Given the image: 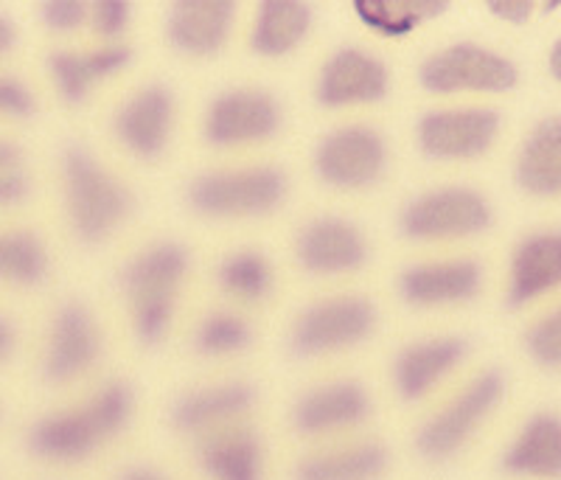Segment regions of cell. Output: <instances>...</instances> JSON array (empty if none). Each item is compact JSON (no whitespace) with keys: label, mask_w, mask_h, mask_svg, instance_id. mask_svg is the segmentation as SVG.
Masks as SVG:
<instances>
[{"label":"cell","mask_w":561,"mask_h":480,"mask_svg":"<svg viewBox=\"0 0 561 480\" xmlns=\"http://www.w3.org/2000/svg\"><path fill=\"white\" fill-rule=\"evenodd\" d=\"M62 186L70 231L82 244H102L133 212V194L79 144L62 149Z\"/></svg>","instance_id":"obj_1"},{"label":"cell","mask_w":561,"mask_h":480,"mask_svg":"<svg viewBox=\"0 0 561 480\" xmlns=\"http://www.w3.org/2000/svg\"><path fill=\"white\" fill-rule=\"evenodd\" d=\"M185 273L188 250L180 242H158L124 264L122 289L133 304L135 334L144 346H158L167 334Z\"/></svg>","instance_id":"obj_2"},{"label":"cell","mask_w":561,"mask_h":480,"mask_svg":"<svg viewBox=\"0 0 561 480\" xmlns=\"http://www.w3.org/2000/svg\"><path fill=\"white\" fill-rule=\"evenodd\" d=\"M287 197V174L275 167L203 172L185 188V203L208 219H239L273 214Z\"/></svg>","instance_id":"obj_3"},{"label":"cell","mask_w":561,"mask_h":480,"mask_svg":"<svg viewBox=\"0 0 561 480\" xmlns=\"http://www.w3.org/2000/svg\"><path fill=\"white\" fill-rule=\"evenodd\" d=\"M519 73L511 59L494 54L483 45L458 43L433 54L421 62L419 84L427 93H505L514 90Z\"/></svg>","instance_id":"obj_4"},{"label":"cell","mask_w":561,"mask_h":480,"mask_svg":"<svg viewBox=\"0 0 561 480\" xmlns=\"http://www.w3.org/2000/svg\"><path fill=\"white\" fill-rule=\"evenodd\" d=\"M505 391V379L500 372H485L474 379L463 393L453 399L444 410H438L435 416L421 424L415 433L413 444L415 453L424 461L440 464L453 458L469 438L474 436V430L489 419V413L500 404Z\"/></svg>","instance_id":"obj_5"},{"label":"cell","mask_w":561,"mask_h":480,"mask_svg":"<svg viewBox=\"0 0 561 480\" xmlns=\"http://www.w3.org/2000/svg\"><path fill=\"white\" fill-rule=\"evenodd\" d=\"M377 327V307L359 295H340L312 304L295 318L289 332V348L298 357H320V354L351 348L370 338Z\"/></svg>","instance_id":"obj_6"},{"label":"cell","mask_w":561,"mask_h":480,"mask_svg":"<svg viewBox=\"0 0 561 480\" xmlns=\"http://www.w3.org/2000/svg\"><path fill=\"white\" fill-rule=\"evenodd\" d=\"M491 225V208L474 188L447 186L410 199L399 214V231L415 242L474 237Z\"/></svg>","instance_id":"obj_7"},{"label":"cell","mask_w":561,"mask_h":480,"mask_svg":"<svg viewBox=\"0 0 561 480\" xmlns=\"http://www.w3.org/2000/svg\"><path fill=\"white\" fill-rule=\"evenodd\" d=\"M388 167V147L374 127L351 124L323 135L314 149V172L325 186L365 188Z\"/></svg>","instance_id":"obj_8"},{"label":"cell","mask_w":561,"mask_h":480,"mask_svg":"<svg viewBox=\"0 0 561 480\" xmlns=\"http://www.w3.org/2000/svg\"><path fill=\"white\" fill-rule=\"evenodd\" d=\"M280 127V107L267 90L237 88L219 93L208 104L203 135L214 147L267 141Z\"/></svg>","instance_id":"obj_9"},{"label":"cell","mask_w":561,"mask_h":480,"mask_svg":"<svg viewBox=\"0 0 561 480\" xmlns=\"http://www.w3.org/2000/svg\"><path fill=\"white\" fill-rule=\"evenodd\" d=\"M500 116L489 107L433 110L421 116L415 138L419 149L433 160L480 158L497 141Z\"/></svg>","instance_id":"obj_10"},{"label":"cell","mask_w":561,"mask_h":480,"mask_svg":"<svg viewBox=\"0 0 561 480\" xmlns=\"http://www.w3.org/2000/svg\"><path fill=\"white\" fill-rule=\"evenodd\" d=\"M102 352V338H99L96 320L88 312V307L79 301H65L57 309L48 329V343H45L43 377L45 382L65 385L70 379L82 377L93 368Z\"/></svg>","instance_id":"obj_11"},{"label":"cell","mask_w":561,"mask_h":480,"mask_svg":"<svg viewBox=\"0 0 561 480\" xmlns=\"http://www.w3.org/2000/svg\"><path fill=\"white\" fill-rule=\"evenodd\" d=\"M295 256L312 276H343L363 267L368 259V242L348 219L318 217L300 228Z\"/></svg>","instance_id":"obj_12"},{"label":"cell","mask_w":561,"mask_h":480,"mask_svg":"<svg viewBox=\"0 0 561 480\" xmlns=\"http://www.w3.org/2000/svg\"><path fill=\"white\" fill-rule=\"evenodd\" d=\"M390 77L379 57L363 48H340L325 59L318 77L314 96L323 107H351V104H374L388 96Z\"/></svg>","instance_id":"obj_13"},{"label":"cell","mask_w":561,"mask_h":480,"mask_svg":"<svg viewBox=\"0 0 561 480\" xmlns=\"http://www.w3.org/2000/svg\"><path fill=\"white\" fill-rule=\"evenodd\" d=\"M174 96L163 84H147L133 99L118 107L113 118L115 138L140 160H154L163 155L172 135Z\"/></svg>","instance_id":"obj_14"},{"label":"cell","mask_w":561,"mask_h":480,"mask_svg":"<svg viewBox=\"0 0 561 480\" xmlns=\"http://www.w3.org/2000/svg\"><path fill=\"white\" fill-rule=\"evenodd\" d=\"M233 18L230 0H178L167 12V39L185 57H210L228 39Z\"/></svg>","instance_id":"obj_15"},{"label":"cell","mask_w":561,"mask_h":480,"mask_svg":"<svg viewBox=\"0 0 561 480\" xmlns=\"http://www.w3.org/2000/svg\"><path fill=\"white\" fill-rule=\"evenodd\" d=\"M370 399L359 382H329L295 402L293 427L300 436H329L368 419Z\"/></svg>","instance_id":"obj_16"},{"label":"cell","mask_w":561,"mask_h":480,"mask_svg":"<svg viewBox=\"0 0 561 480\" xmlns=\"http://www.w3.org/2000/svg\"><path fill=\"white\" fill-rule=\"evenodd\" d=\"M483 284V270L474 259L413 264L399 276V293L410 307L472 301Z\"/></svg>","instance_id":"obj_17"},{"label":"cell","mask_w":561,"mask_h":480,"mask_svg":"<svg viewBox=\"0 0 561 480\" xmlns=\"http://www.w3.org/2000/svg\"><path fill=\"white\" fill-rule=\"evenodd\" d=\"M104 444L96 424L90 422L88 410L70 408L45 413L28 427L26 449L48 464H79Z\"/></svg>","instance_id":"obj_18"},{"label":"cell","mask_w":561,"mask_h":480,"mask_svg":"<svg viewBox=\"0 0 561 480\" xmlns=\"http://www.w3.org/2000/svg\"><path fill=\"white\" fill-rule=\"evenodd\" d=\"M255 404V388L250 382H222L197 388L174 399L169 422L180 433H214L237 422Z\"/></svg>","instance_id":"obj_19"},{"label":"cell","mask_w":561,"mask_h":480,"mask_svg":"<svg viewBox=\"0 0 561 480\" xmlns=\"http://www.w3.org/2000/svg\"><path fill=\"white\" fill-rule=\"evenodd\" d=\"M466 352L469 340L463 338H433L404 346L393 363V379L402 399L415 402L427 397L455 365L463 363Z\"/></svg>","instance_id":"obj_20"},{"label":"cell","mask_w":561,"mask_h":480,"mask_svg":"<svg viewBox=\"0 0 561 480\" xmlns=\"http://www.w3.org/2000/svg\"><path fill=\"white\" fill-rule=\"evenodd\" d=\"M500 469L511 478L561 480V419L536 413L503 453Z\"/></svg>","instance_id":"obj_21"},{"label":"cell","mask_w":561,"mask_h":480,"mask_svg":"<svg viewBox=\"0 0 561 480\" xmlns=\"http://www.w3.org/2000/svg\"><path fill=\"white\" fill-rule=\"evenodd\" d=\"M199 469L210 480H262V442L255 430L228 424L197 444Z\"/></svg>","instance_id":"obj_22"},{"label":"cell","mask_w":561,"mask_h":480,"mask_svg":"<svg viewBox=\"0 0 561 480\" xmlns=\"http://www.w3.org/2000/svg\"><path fill=\"white\" fill-rule=\"evenodd\" d=\"M133 59V52L122 43H107L96 52H54L48 54V73L57 84L59 96L68 104H82L99 79L115 77Z\"/></svg>","instance_id":"obj_23"},{"label":"cell","mask_w":561,"mask_h":480,"mask_svg":"<svg viewBox=\"0 0 561 480\" xmlns=\"http://www.w3.org/2000/svg\"><path fill=\"white\" fill-rule=\"evenodd\" d=\"M561 284V233H534L525 239L511 262L508 304L511 309L534 301Z\"/></svg>","instance_id":"obj_24"},{"label":"cell","mask_w":561,"mask_h":480,"mask_svg":"<svg viewBox=\"0 0 561 480\" xmlns=\"http://www.w3.org/2000/svg\"><path fill=\"white\" fill-rule=\"evenodd\" d=\"M390 455L379 442L320 449L295 464L293 480H379L388 472Z\"/></svg>","instance_id":"obj_25"},{"label":"cell","mask_w":561,"mask_h":480,"mask_svg":"<svg viewBox=\"0 0 561 480\" xmlns=\"http://www.w3.org/2000/svg\"><path fill=\"white\" fill-rule=\"evenodd\" d=\"M312 7L304 0H264L255 9L250 45L262 57H284L295 52L309 28H312Z\"/></svg>","instance_id":"obj_26"},{"label":"cell","mask_w":561,"mask_h":480,"mask_svg":"<svg viewBox=\"0 0 561 480\" xmlns=\"http://www.w3.org/2000/svg\"><path fill=\"white\" fill-rule=\"evenodd\" d=\"M517 183L534 197L561 194V116L545 118L528 135L517 160Z\"/></svg>","instance_id":"obj_27"},{"label":"cell","mask_w":561,"mask_h":480,"mask_svg":"<svg viewBox=\"0 0 561 480\" xmlns=\"http://www.w3.org/2000/svg\"><path fill=\"white\" fill-rule=\"evenodd\" d=\"M449 0H354V12L370 32L385 37H408L410 32L440 18Z\"/></svg>","instance_id":"obj_28"},{"label":"cell","mask_w":561,"mask_h":480,"mask_svg":"<svg viewBox=\"0 0 561 480\" xmlns=\"http://www.w3.org/2000/svg\"><path fill=\"white\" fill-rule=\"evenodd\" d=\"M48 250L32 231L0 233V282L37 287L48 278Z\"/></svg>","instance_id":"obj_29"},{"label":"cell","mask_w":561,"mask_h":480,"mask_svg":"<svg viewBox=\"0 0 561 480\" xmlns=\"http://www.w3.org/2000/svg\"><path fill=\"white\" fill-rule=\"evenodd\" d=\"M219 287L237 298V301L255 304L264 301L273 289V267H270L267 256H262L259 250H239L230 253L217 270Z\"/></svg>","instance_id":"obj_30"},{"label":"cell","mask_w":561,"mask_h":480,"mask_svg":"<svg viewBox=\"0 0 561 480\" xmlns=\"http://www.w3.org/2000/svg\"><path fill=\"white\" fill-rule=\"evenodd\" d=\"M253 332L239 315L214 312L199 323L194 348L205 357H225V354H239L250 346Z\"/></svg>","instance_id":"obj_31"},{"label":"cell","mask_w":561,"mask_h":480,"mask_svg":"<svg viewBox=\"0 0 561 480\" xmlns=\"http://www.w3.org/2000/svg\"><path fill=\"white\" fill-rule=\"evenodd\" d=\"M84 410H88L90 422L96 424L99 436L110 442L127 427L129 416H133V391H129L127 382L113 379V382H107L93 393Z\"/></svg>","instance_id":"obj_32"},{"label":"cell","mask_w":561,"mask_h":480,"mask_svg":"<svg viewBox=\"0 0 561 480\" xmlns=\"http://www.w3.org/2000/svg\"><path fill=\"white\" fill-rule=\"evenodd\" d=\"M528 354L545 368H561V309L550 312L525 334Z\"/></svg>","instance_id":"obj_33"},{"label":"cell","mask_w":561,"mask_h":480,"mask_svg":"<svg viewBox=\"0 0 561 480\" xmlns=\"http://www.w3.org/2000/svg\"><path fill=\"white\" fill-rule=\"evenodd\" d=\"M37 12L48 32L68 34L77 32L84 20H90V3H82V0H45V3H39Z\"/></svg>","instance_id":"obj_34"},{"label":"cell","mask_w":561,"mask_h":480,"mask_svg":"<svg viewBox=\"0 0 561 480\" xmlns=\"http://www.w3.org/2000/svg\"><path fill=\"white\" fill-rule=\"evenodd\" d=\"M133 18V3L127 0H96L90 3V23L93 32L104 39L122 37Z\"/></svg>","instance_id":"obj_35"},{"label":"cell","mask_w":561,"mask_h":480,"mask_svg":"<svg viewBox=\"0 0 561 480\" xmlns=\"http://www.w3.org/2000/svg\"><path fill=\"white\" fill-rule=\"evenodd\" d=\"M37 113V99L32 90L14 77H0V116L32 118Z\"/></svg>","instance_id":"obj_36"},{"label":"cell","mask_w":561,"mask_h":480,"mask_svg":"<svg viewBox=\"0 0 561 480\" xmlns=\"http://www.w3.org/2000/svg\"><path fill=\"white\" fill-rule=\"evenodd\" d=\"M32 194V180L23 169L14 172H0V208H12V205L26 203Z\"/></svg>","instance_id":"obj_37"},{"label":"cell","mask_w":561,"mask_h":480,"mask_svg":"<svg viewBox=\"0 0 561 480\" xmlns=\"http://www.w3.org/2000/svg\"><path fill=\"white\" fill-rule=\"evenodd\" d=\"M489 12L500 20H508V23H528L530 14H534V3L530 0H491Z\"/></svg>","instance_id":"obj_38"},{"label":"cell","mask_w":561,"mask_h":480,"mask_svg":"<svg viewBox=\"0 0 561 480\" xmlns=\"http://www.w3.org/2000/svg\"><path fill=\"white\" fill-rule=\"evenodd\" d=\"M14 346H18V329L7 315H0V365L12 357Z\"/></svg>","instance_id":"obj_39"},{"label":"cell","mask_w":561,"mask_h":480,"mask_svg":"<svg viewBox=\"0 0 561 480\" xmlns=\"http://www.w3.org/2000/svg\"><path fill=\"white\" fill-rule=\"evenodd\" d=\"M20 160H23V152H20L18 144L0 138V172H14V169H20Z\"/></svg>","instance_id":"obj_40"},{"label":"cell","mask_w":561,"mask_h":480,"mask_svg":"<svg viewBox=\"0 0 561 480\" xmlns=\"http://www.w3.org/2000/svg\"><path fill=\"white\" fill-rule=\"evenodd\" d=\"M18 48V26L12 23V18L0 12V57Z\"/></svg>","instance_id":"obj_41"},{"label":"cell","mask_w":561,"mask_h":480,"mask_svg":"<svg viewBox=\"0 0 561 480\" xmlns=\"http://www.w3.org/2000/svg\"><path fill=\"white\" fill-rule=\"evenodd\" d=\"M115 480H167V475L158 472V469L152 467H144V464H138V467H127L122 475Z\"/></svg>","instance_id":"obj_42"},{"label":"cell","mask_w":561,"mask_h":480,"mask_svg":"<svg viewBox=\"0 0 561 480\" xmlns=\"http://www.w3.org/2000/svg\"><path fill=\"white\" fill-rule=\"evenodd\" d=\"M550 73L561 82V39L553 45V52H550Z\"/></svg>","instance_id":"obj_43"},{"label":"cell","mask_w":561,"mask_h":480,"mask_svg":"<svg viewBox=\"0 0 561 480\" xmlns=\"http://www.w3.org/2000/svg\"><path fill=\"white\" fill-rule=\"evenodd\" d=\"M559 7H561V0H550V3H542L545 12H553V9H559Z\"/></svg>","instance_id":"obj_44"}]
</instances>
